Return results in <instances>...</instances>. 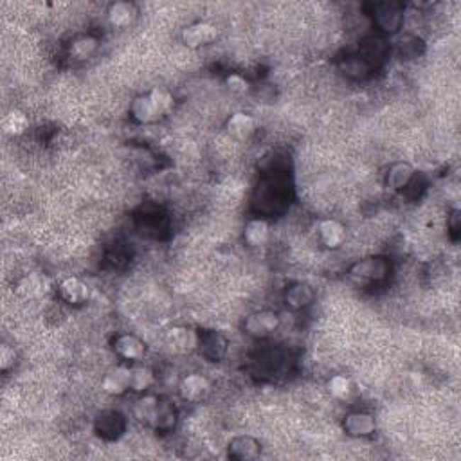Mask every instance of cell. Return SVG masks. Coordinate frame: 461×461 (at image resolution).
Segmentation results:
<instances>
[{
	"label": "cell",
	"mask_w": 461,
	"mask_h": 461,
	"mask_svg": "<svg viewBox=\"0 0 461 461\" xmlns=\"http://www.w3.org/2000/svg\"><path fill=\"white\" fill-rule=\"evenodd\" d=\"M255 128H256L255 119L243 112L230 116V119L227 121V132H229L233 137H236V139H240V141L247 139L250 133L255 132Z\"/></svg>",
	"instance_id": "20"
},
{
	"label": "cell",
	"mask_w": 461,
	"mask_h": 461,
	"mask_svg": "<svg viewBox=\"0 0 461 461\" xmlns=\"http://www.w3.org/2000/svg\"><path fill=\"white\" fill-rule=\"evenodd\" d=\"M113 350L125 360H141L146 353L145 343L139 337L130 335V333L118 337L113 343Z\"/></svg>",
	"instance_id": "13"
},
{
	"label": "cell",
	"mask_w": 461,
	"mask_h": 461,
	"mask_svg": "<svg viewBox=\"0 0 461 461\" xmlns=\"http://www.w3.org/2000/svg\"><path fill=\"white\" fill-rule=\"evenodd\" d=\"M229 456L240 461L256 460L260 456V443L250 436L235 438L229 445Z\"/></svg>",
	"instance_id": "15"
},
{
	"label": "cell",
	"mask_w": 461,
	"mask_h": 461,
	"mask_svg": "<svg viewBox=\"0 0 461 461\" xmlns=\"http://www.w3.org/2000/svg\"><path fill=\"white\" fill-rule=\"evenodd\" d=\"M375 418L367 413H350L344 420V431L350 436L364 438L375 433Z\"/></svg>",
	"instance_id": "10"
},
{
	"label": "cell",
	"mask_w": 461,
	"mask_h": 461,
	"mask_svg": "<svg viewBox=\"0 0 461 461\" xmlns=\"http://www.w3.org/2000/svg\"><path fill=\"white\" fill-rule=\"evenodd\" d=\"M269 223L265 220H250L243 230V238L250 247H262L269 240Z\"/></svg>",
	"instance_id": "21"
},
{
	"label": "cell",
	"mask_w": 461,
	"mask_h": 461,
	"mask_svg": "<svg viewBox=\"0 0 461 461\" xmlns=\"http://www.w3.org/2000/svg\"><path fill=\"white\" fill-rule=\"evenodd\" d=\"M340 72L352 79H364L370 76L372 67L367 65L360 56H350V58L340 62Z\"/></svg>",
	"instance_id": "23"
},
{
	"label": "cell",
	"mask_w": 461,
	"mask_h": 461,
	"mask_svg": "<svg viewBox=\"0 0 461 461\" xmlns=\"http://www.w3.org/2000/svg\"><path fill=\"white\" fill-rule=\"evenodd\" d=\"M157 406H159V400L155 396H145V399H141L135 404V416L141 422L152 423Z\"/></svg>",
	"instance_id": "27"
},
{
	"label": "cell",
	"mask_w": 461,
	"mask_h": 461,
	"mask_svg": "<svg viewBox=\"0 0 461 461\" xmlns=\"http://www.w3.org/2000/svg\"><path fill=\"white\" fill-rule=\"evenodd\" d=\"M387 55H389V45H387L386 40L379 38V36L366 38L360 45V58L370 67L380 65L387 58Z\"/></svg>",
	"instance_id": "9"
},
{
	"label": "cell",
	"mask_w": 461,
	"mask_h": 461,
	"mask_svg": "<svg viewBox=\"0 0 461 461\" xmlns=\"http://www.w3.org/2000/svg\"><path fill=\"white\" fill-rule=\"evenodd\" d=\"M216 36H218L216 26L209 24V22H196V24H191L184 29L182 42L186 43L189 49H199L207 45V43L215 42Z\"/></svg>",
	"instance_id": "4"
},
{
	"label": "cell",
	"mask_w": 461,
	"mask_h": 461,
	"mask_svg": "<svg viewBox=\"0 0 461 461\" xmlns=\"http://www.w3.org/2000/svg\"><path fill=\"white\" fill-rule=\"evenodd\" d=\"M103 389L109 395H123L128 389H132V370L125 366L113 367L112 372L106 373V377L103 379Z\"/></svg>",
	"instance_id": "7"
},
{
	"label": "cell",
	"mask_w": 461,
	"mask_h": 461,
	"mask_svg": "<svg viewBox=\"0 0 461 461\" xmlns=\"http://www.w3.org/2000/svg\"><path fill=\"white\" fill-rule=\"evenodd\" d=\"M16 362V352L9 344L0 346V372H9Z\"/></svg>",
	"instance_id": "30"
},
{
	"label": "cell",
	"mask_w": 461,
	"mask_h": 461,
	"mask_svg": "<svg viewBox=\"0 0 461 461\" xmlns=\"http://www.w3.org/2000/svg\"><path fill=\"white\" fill-rule=\"evenodd\" d=\"M211 391V384L204 375H199V373H191L186 379H182L179 386V393L182 396V400H188V402H199V400L206 399Z\"/></svg>",
	"instance_id": "5"
},
{
	"label": "cell",
	"mask_w": 461,
	"mask_h": 461,
	"mask_svg": "<svg viewBox=\"0 0 461 461\" xmlns=\"http://www.w3.org/2000/svg\"><path fill=\"white\" fill-rule=\"evenodd\" d=\"M137 16V8L132 2H116L109 8V22L118 29H125L133 24Z\"/></svg>",
	"instance_id": "17"
},
{
	"label": "cell",
	"mask_w": 461,
	"mask_h": 461,
	"mask_svg": "<svg viewBox=\"0 0 461 461\" xmlns=\"http://www.w3.org/2000/svg\"><path fill=\"white\" fill-rule=\"evenodd\" d=\"M199 348L206 359L216 362V360H222L223 355H226L227 339L222 335V333L209 332L199 339Z\"/></svg>",
	"instance_id": "11"
},
{
	"label": "cell",
	"mask_w": 461,
	"mask_h": 461,
	"mask_svg": "<svg viewBox=\"0 0 461 461\" xmlns=\"http://www.w3.org/2000/svg\"><path fill=\"white\" fill-rule=\"evenodd\" d=\"M96 49H98V40L94 36H82V38L72 42L71 55L76 60H87L94 55Z\"/></svg>",
	"instance_id": "26"
},
{
	"label": "cell",
	"mask_w": 461,
	"mask_h": 461,
	"mask_svg": "<svg viewBox=\"0 0 461 461\" xmlns=\"http://www.w3.org/2000/svg\"><path fill=\"white\" fill-rule=\"evenodd\" d=\"M2 126H4L6 133H9V135H22L29 128V119L24 112L11 110L4 118V121H2Z\"/></svg>",
	"instance_id": "25"
},
{
	"label": "cell",
	"mask_w": 461,
	"mask_h": 461,
	"mask_svg": "<svg viewBox=\"0 0 461 461\" xmlns=\"http://www.w3.org/2000/svg\"><path fill=\"white\" fill-rule=\"evenodd\" d=\"M132 116L137 123H143V125H148V123L159 121L165 113L159 109V105L155 103V99L150 94L139 96V98L133 99L132 103Z\"/></svg>",
	"instance_id": "6"
},
{
	"label": "cell",
	"mask_w": 461,
	"mask_h": 461,
	"mask_svg": "<svg viewBox=\"0 0 461 461\" xmlns=\"http://www.w3.org/2000/svg\"><path fill=\"white\" fill-rule=\"evenodd\" d=\"M414 177V170L409 162H395L391 166L389 172H387L386 184L387 188L393 189V191H400V189H406L409 186V182Z\"/></svg>",
	"instance_id": "16"
},
{
	"label": "cell",
	"mask_w": 461,
	"mask_h": 461,
	"mask_svg": "<svg viewBox=\"0 0 461 461\" xmlns=\"http://www.w3.org/2000/svg\"><path fill=\"white\" fill-rule=\"evenodd\" d=\"M96 431L105 440H116L125 431V420L118 411H103L96 418Z\"/></svg>",
	"instance_id": "8"
},
{
	"label": "cell",
	"mask_w": 461,
	"mask_h": 461,
	"mask_svg": "<svg viewBox=\"0 0 461 461\" xmlns=\"http://www.w3.org/2000/svg\"><path fill=\"white\" fill-rule=\"evenodd\" d=\"M328 391L335 399L346 400L352 395V382L344 375H335L328 380Z\"/></svg>",
	"instance_id": "28"
},
{
	"label": "cell",
	"mask_w": 461,
	"mask_h": 461,
	"mask_svg": "<svg viewBox=\"0 0 461 461\" xmlns=\"http://www.w3.org/2000/svg\"><path fill=\"white\" fill-rule=\"evenodd\" d=\"M199 339L200 337L189 328H173L170 330L168 335H166V343H168L170 348L177 353L191 352L193 348L199 346Z\"/></svg>",
	"instance_id": "14"
},
{
	"label": "cell",
	"mask_w": 461,
	"mask_h": 461,
	"mask_svg": "<svg viewBox=\"0 0 461 461\" xmlns=\"http://www.w3.org/2000/svg\"><path fill=\"white\" fill-rule=\"evenodd\" d=\"M313 301V290L305 283H296L285 294V303L292 310H301Z\"/></svg>",
	"instance_id": "19"
},
{
	"label": "cell",
	"mask_w": 461,
	"mask_h": 461,
	"mask_svg": "<svg viewBox=\"0 0 461 461\" xmlns=\"http://www.w3.org/2000/svg\"><path fill=\"white\" fill-rule=\"evenodd\" d=\"M177 422V411L172 404L168 402H159L157 406L155 414H153V420L150 426H153L155 429H172Z\"/></svg>",
	"instance_id": "24"
},
{
	"label": "cell",
	"mask_w": 461,
	"mask_h": 461,
	"mask_svg": "<svg viewBox=\"0 0 461 461\" xmlns=\"http://www.w3.org/2000/svg\"><path fill=\"white\" fill-rule=\"evenodd\" d=\"M375 24L379 26L380 31L393 35L399 31L404 24V9L400 4L395 2H384V4L375 6Z\"/></svg>",
	"instance_id": "2"
},
{
	"label": "cell",
	"mask_w": 461,
	"mask_h": 461,
	"mask_svg": "<svg viewBox=\"0 0 461 461\" xmlns=\"http://www.w3.org/2000/svg\"><path fill=\"white\" fill-rule=\"evenodd\" d=\"M391 265L386 258L380 256H373V258H366L362 262H357L355 265L350 269V278L357 283H375L382 282L389 276Z\"/></svg>",
	"instance_id": "1"
},
{
	"label": "cell",
	"mask_w": 461,
	"mask_h": 461,
	"mask_svg": "<svg viewBox=\"0 0 461 461\" xmlns=\"http://www.w3.org/2000/svg\"><path fill=\"white\" fill-rule=\"evenodd\" d=\"M396 51H399V55L402 56L404 60L418 58L423 52L422 38H418L416 35H411V33H404V35H400L399 40H396Z\"/></svg>",
	"instance_id": "22"
},
{
	"label": "cell",
	"mask_w": 461,
	"mask_h": 461,
	"mask_svg": "<svg viewBox=\"0 0 461 461\" xmlns=\"http://www.w3.org/2000/svg\"><path fill=\"white\" fill-rule=\"evenodd\" d=\"M226 83L230 92H235V94H245L247 90H249V83L240 74H230L229 78L226 79Z\"/></svg>",
	"instance_id": "31"
},
{
	"label": "cell",
	"mask_w": 461,
	"mask_h": 461,
	"mask_svg": "<svg viewBox=\"0 0 461 461\" xmlns=\"http://www.w3.org/2000/svg\"><path fill=\"white\" fill-rule=\"evenodd\" d=\"M58 292L63 301L71 303V305H83L90 296L89 287L83 282H79L78 278L63 279L58 287Z\"/></svg>",
	"instance_id": "12"
},
{
	"label": "cell",
	"mask_w": 461,
	"mask_h": 461,
	"mask_svg": "<svg viewBox=\"0 0 461 461\" xmlns=\"http://www.w3.org/2000/svg\"><path fill=\"white\" fill-rule=\"evenodd\" d=\"M319 236L328 249H339L346 240V229L337 220H325L319 226Z\"/></svg>",
	"instance_id": "18"
},
{
	"label": "cell",
	"mask_w": 461,
	"mask_h": 461,
	"mask_svg": "<svg viewBox=\"0 0 461 461\" xmlns=\"http://www.w3.org/2000/svg\"><path fill=\"white\" fill-rule=\"evenodd\" d=\"M153 384V373L152 370H148V367H133L132 370V389L133 391H145L148 389L150 386Z\"/></svg>",
	"instance_id": "29"
},
{
	"label": "cell",
	"mask_w": 461,
	"mask_h": 461,
	"mask_svg": "<svg viewBox=\"0 0 461 461\" xmlns=\"http://www.w3.org/2000/svg\"><path fill=\"white\" fill-rule=\"evenodd\" d=\"M245 332L252 337H267L272 332H276L279 326L278 313L270 312V310H262V312L250 313L245 319Z\"/></svg>",
	"instance_id": "3"
}]
</instances>
